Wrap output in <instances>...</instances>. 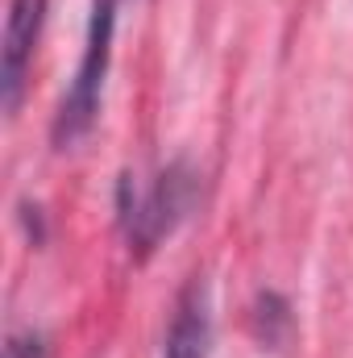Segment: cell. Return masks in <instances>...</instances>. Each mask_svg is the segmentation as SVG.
Wrapping results in <instances>:
<instances>
[{
	"label": "cell",
	"mask_w": 353,
	"mask_h": 358,
	"mask_svg": "<svg viewBox=\"0 0 353 358\" xmlns=\"http://www.w3.org/2000/svg\"><path fill=\"white\" fill-rule=\"evenodd\" d=\"M212 355V296L208 283L195 275L175 300V317L167 329L163 358H208Z\"/></svg>",
	"instance_id": "277c9868"
},
{
	"label": "cell",
	"mask_w": 353,
	"mask_h": 358,
	"mask_svg": "<svg viewBox=\"0 0 353 358\" xmlns=\"http://www.w3.org/2000/svg\"><path fill=\"white\" fill-rule=\"evenodd\" d=\"M42 25H46V0H13L8 4V21H4V46H0V100L4 113L21 108L25 80L42 42Z\"/></svg>",
	"instance_id": "3957f363"
},
{
	"label": "cell",
	"mask_w": 353,
	"mask_h": 358,
	"mask_svg": "<svg viewBox=\"0 0 353 358\" xmlns=\"http://www.w3.org/2000/svg\"><path fill=\"white\" fill-rule=\"evenodd\" d=\"M195 196V176L187 163H171L163 176H154V183H137L133 176H125L117 183V221L125 229L129 250H137L142 259L183 221V213L191 208Z\"/></svg>",
	"instance_id": "7a4b0ae2"
},
{
	"label": "cell",
	"mask_w": 353,
	"mask_h": 358,
	"mask_svg": "<svg viewBox=\"0 0 353 358\" xmlns=\"http://www.w3.org/2000/svg\"><path fill=\"white\" fill-rule=\"evenodd\" d=\"M254 325H258V342L266 346H283L287 338H291V304L283 300V296H274V292H266L258 296V308H254Z\"/></svg>",
	"instance_id": "5b68a950"
},
{
	"label": "cell",
	"mask_w": 353,
	"mask_h": 358,
	"mask_svg": "<svg viewBox=\"0 0 353 358\" xmlns=\"http://www.w3.org/2000/svg\"><path fill=\"white\" fill-rule=\"evenodd\" d=\"M4 358H46V338L33 329H17L4 342Z\"/></svg>",
	"instance_id": "8992f818"
},
{
	"label": "cell",
	"mask_w": 353,
	"mask_h": 358,
	"mask_svg": "<svg viewBox=\"0 0 353 358\" xmlns=\"http://www.w3.org/2000/svg\"><path fill=\"white\" fill-rule=\"evenodd\" d=\"M117 17H121V0H91L88 13V38H84V55L80 67L71 76V84L59 100L50 138L59 150L75 146L100 117L104 104V84H108V67H112V38H117Z\"/></svg>",
	"instance_id": "6da1fadb"
}]
</instances>
